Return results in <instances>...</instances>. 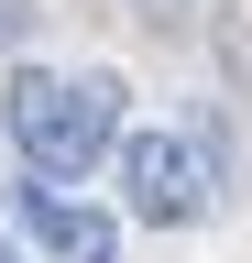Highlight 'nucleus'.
<instances>
[{"instance_id":"1","label":"nucleus","mask_w":252,"mask_h":263,"mask_svg":"<svg viewBox=\"0 0 252 263\" xmlns=\"http://www.w3.org/2000/svg\"><path fill=\"white\" fill-rule=\"evenodd\" d=\"M0 121H11V143H22L33 176L88 186L121 154V77H110V66H77V77H66V66H11Z\"/></svg>"},{"instance_id":"2","label":"nucleus","mask_w":252,"mask_h":263,"mask_svg":"<svg viewBox=\"0 0 252 263\" xmlns=\"http://www.w3.org/2000/svg\"><path fill=\"white\" fill-rule=\"evenodd\" d=\"M110 176H121V209H132L143 230H198L219 209V132H121V154H110Z\"/></svg>"},{"instance_id":"3","label":"nucleus","mask_w":252,"mask_h":263,"mask_svg":"<svg viewBox=\"0 0 252 263\" xmlns=\"http://www.w3.org/2000/svg\"><path fill=\"white\" fill-rule=\"evenodd\" d=\"M0 241L44 263H121V219L88 209V186H55L22 164V186H0Z\"/></svg>"},{"instance_id":"4","label":"nucleus","mask_w":252,"mask_h":263,"mask_svg":"<svg viewBox=\"0 0 252 263\" xmlns=\"http://www.w3.org/2000/svg\"><path fill=\"white\" fill-rule=\"evenodd\" d=\"M33 44V0H0V55H22Z\"/></svg>"},{"instance_id":"5","label":"nucleus","mask_w":252,"mask_h":263,"mask_svg":"<svg viewBox=\"0 0 252 263\" xmlns=\"http://www.w3.org/2000/svg\"><path fill=\"white\" fill-rule=\"evenodd\" d=\"M0 263H22V252H11V241H0Z\"/></svg>"}]
</instances>
